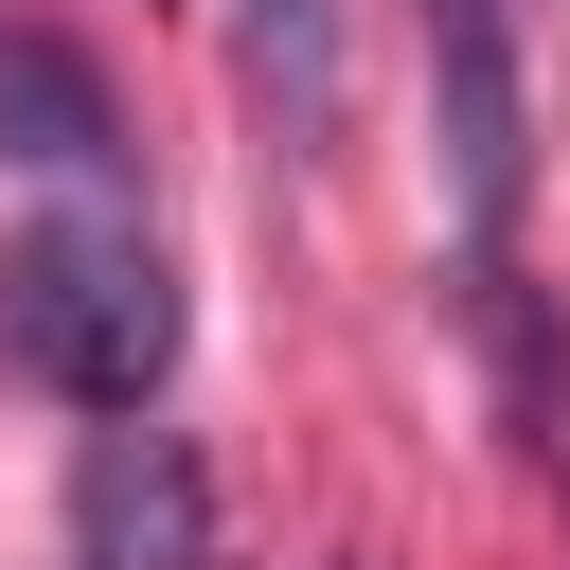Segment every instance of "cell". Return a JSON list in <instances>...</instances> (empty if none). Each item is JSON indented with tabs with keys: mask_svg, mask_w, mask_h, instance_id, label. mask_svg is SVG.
Returning a JSON list of instances; mask_svg holds the SVG:
<instances>
[{
	"mask_svg": "<svg viewBox=\"0 0 570 570\" xmlns=\"http://www.w3.org/2000/svg\"><path fill=\"white\" fill-rule=\"evenodd\" d=\"M0 160H36V178H107L125 160V107H107V71L71 53V36H0Z\"/></svg>",
	"mask_w": 570,
	"mask_h": 570,
	"instance_id": "obj_4",
	"label": "cell"
},
{
	"mask_svg": "<svg viewBox=\"0 0 570 570\" xmlns=\"http://www.w3.org/2000/svg\"><path fill=\"white\" fill-rule=\"evenodd\" d=\"M428 107H445V196H463V249L499 267L517 178H534V107H517V0H428Z\"/></svg>",
	"mask_w": 570,
	"mask_h": 570,
	"instance_id": "obj_2",
	"label": "cell"
},
{
	"mask_svg": "<svg viewBox=\"0 0 570 570\" xmlns=\"http://www.w3.org/2000/svg\"><path fill=\"white\" fill-rule=\"evenodd\" d=\"M71 552H89V570H214V463H196L178 428L107 410L89 463H71Z\"/></svg>",
	"mask_w": 570,
	"mask_h": 570,
	"instance_id": "obj_3",
	"label": "cell"
},
{
	"mask_svg": "<svg viewBox=\"0 0 570 570\" xmlns=\"http://www.w3.org/2000/svg\"><path fill=\"white\" fill-rule=\"evenodd\" d=\"M232 18H249V107L285 125V160H321L338 107H356V71H338V0H232Z\"/></svg>",
	"mask_w": 570,
	"mask_h": 570,
	"instance_id": "obj_5",
	"label": "cell"
},
{
	"mask_svg": "<svg viewBox=\"0 0 570 570\" xmlns=\"http://www.w3.org/2000/svg\"><path fill=\"white\" fill-rule=\"evenodd\" d=\"M0 356L71 410H160L178 374V267L142 214H53L0 249Z\"/></svg>",
	"mask_w": 570,
	"mask_h": 570,
	"instance_id": "obj_1",
	"label": "cell"
}]
</instances>
